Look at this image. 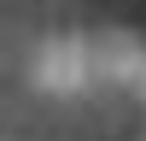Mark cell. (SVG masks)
I'll use <instances>...</instances> for the list:
<instances>
[{
	"label": "cell",
	"mask_w": 146,
	"mask_h": 141,
	"mask_svg": "<svg viewBox=\"0 0 146 141\" xmlns=\"http://www.w3.org/2000/svg\"><path fill=\"white\" fill-rule=\"evenodd\" d=\"M0 124H12V117H0ZM12 129H18V124H12ZM23 135H29V129H23ZM41 141H47V135H41Z\"/></svg>",
	"instance_id": "obj_1"
}]
</instances>
